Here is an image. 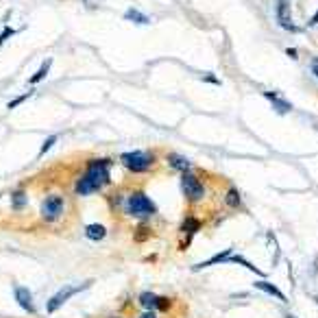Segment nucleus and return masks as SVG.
<instances>
[{"label": "nucleus", "mask_w": 318, "mask_h": 318, "mask_svg": "<svg viewBox=\"0 0 318 318\" xmlns=\"http://www.w3.org/2000/svg\"><path fill=\"white\" fill-rule=\"evenodd\" d=\"M109 168H111L109 159L92 161V164L87 166L85 175L76 181V194L89 196V194H94V192H98L107 181H109Z\"/></svg>", "instance_id": "obj_1"}, {"label": "nucleus", "mask_w": 318, "mask_h": 318, "mask_svg": "<svg viewBox=\"0 0 318 318\" xmlns=\"http://www.w3.org/2000/svg\"><path fill=\"white\" fill-rule=\"evenodd\" d=\"M127 209L131 216H137V218H146V216H153L157 212V207H155V203L148 199L144 192H135V194L129 196L127 201Z\"/></svg>", "instance_id": "obj_2"}, {"label": "nucleus", "mask_w": 318, "mask_h": 318, "mask_svg": "<svg viewBox=\"0 0 318 318\" xmlns=\"http://www.w3.org/2000/svg\"><path fill=\"white\" fill-rule=\"evenodd\" d=\"M89 286H92V281H83V284H79V286H63L61 290L55 292V295L50 297V301H48V305H46V310L52 314V312H57L65 301H68V299H72L74 295H79L81 290H85V288H89Z\"/></svg>", "instance_id": "obj_3"}, {"label": "nucleus", "mask_w": 318, "mask_h": 318, "mask_svg": "<svg viewBox=\"0 0 318 318\" xmlns=\"http://www.w3.org/2000/svg\"><path fill=\"white\" fill-rule=\"evenodd\" d=\"M155 157L146 151H133V153H124L122 155V164L129 168L131 172H146L153 166Z\"/></svg>", "instance_id": "obj_4"}, {"label": "nucleus", "mask_w": 318, "mask_h": 318, "mask_svg": "<svg viewBox=\"0 0 318 318\" xmlns=\"http://www.w3.org/2000/svg\"><path fill=\"white\" fill-rule=\"evenodd\" d=\"M181 190H183L185 199L192 203H199L205 196V188H203L201 179L196 175H192V172H183L181 175Z\"/></svg>", "instance_id": "obj_5"}, {"label": "nucleus", "mask_w": 318, "mask_h": 318, "mask_svg": "<svg viewBox=\"0 0 318 318\" xmlns=\"http://www.w3.org/2000/svg\"><path fill=\"white\" fill-rule=\"evenodd\" d=\"M63 209H65V203L61 196L50 194L44 199V203H41V218H44L46 223H57L63 216Z\"/></svg>", "instance_id": "obj_6"}, {"label": "nucleus", "mask_w": 318, "mask_h": 318, "mask_svg": "<svg viewBox=\"0 0 318 318\" xmlns=\"http://www.w3.org/2000/svg\"><path fill=\"white\" fill-rule=\"evenodd\" d=\"M277 22L286 31H290V33L297 31L295 22H292V15H290V2L288 0H277Z\"/></svg>", "instance_id": "obj_7"}, {"label": "nucleus", "mask_w": 318, "mask_h": 318, "mask_svg": "<svg viewBox=\"0 0 318 318\" xmlns=\"http://www.w3.org/2000/svg\"><path fill=\"white\" fill-rule=\"evenodd\" d=\"M15 301L17 305L24 310V312H28V314H35V303H33V295H31V290L28 288H24V286H15Z\"/></svg>", "instance_id": "obj_8"}, {"label": "nucleus", "mask_w": 318, "mask_h": 318, "mask_svg": "<svg viewBox=\"0 0 318 318\" xmlns=\"http://www.w3.org/2000/svg\"><path fill=\"white\" fill-rule=\"evenodd\" d=\"M233 255V249H225V251H220V253H216L214 257H209V260L205 262H201V264H194V271H203V268H209V266H216V264H220V262H229V257Z\"/></svg>", "instance_id": "obj_9"}, {"label": "nucleus", "mask_w": 318, "mask_h": 318, "mask_svg": "<svg viewBox=\"0 0 318 318\" xmlns=\"http://www.w3.org/2000/svg\"><path fill=\"white\" fill-rule=\"evenodd\" d=\"M168 164L175 168V170H181V172H190V170H192V161L185 159L183 155H177V153H170V155H168Z\"/></svg>", "instance_id": "obj_10"}, {"label": "nucleus", "mask_w": 318, "mask_h": 318, "mask_svg": "<svg viewBox=\"0 0 318 318\" xmlns=\"http://www.w3.org/2000/svg\"><path fill=\"white\" fill-rule=\"evenodd\" d=\"M85 236L89 240H94V242H98V240H103L107 236V227L100 225V223H94V225H87L85 227Z\"/></svg>", "instance_id": "obj_11"}, {"label": "nucleus", "mask_w": 318, "mask_h": 318, "mask_svg": "<svg viewBox=\"0 0 318 318\" xmlns=\"http://www.w3.org/2000/svg\"><path fill=\"white\" fill-rule=\"evenodd\" d=\"M253 286L257 288V290H264V292H268V295L277 297V299H279V301H284V303L288 301V299H286V295H284V292H281V290H279V288H275L273 284H268V281H264V279H262V281H255V284H253Z\"/></svg>", "instance_id": "obj_12"}, {"label": "nucleus", "mask_w": 318, "mask_h": 318, "mask_svg": "<svg viewBox=\"0 0 318 318\" xmlns=\"http://www.w3.org/2000/svg\"><path fill=\"white\" fill-rule=\"evenodd\" d=\"M199 229H201V220H199V218H192V216H190V218H185V220H183L181 231H183V233H188V240H185V247H188L190 238L194 236V233L199 231Z\"/></svg>", "instance_id": "obj_13"}, {"label": "nucleus", "mask_w": 318, "mask_h": 318, "mask_svg": "<svg viewBox=\"0 0 318 318\" xmlns=\"http://www.w3.org/2000/svg\"><path fill=\"white\" fill-rule=\"evenodd\" d=\"M229 262H233V264H240V266L249 268V271H251V273H255L257 277H266V273H264V271H260V268H257L255 264H251L249 260H244L242 255H231V257H229Z\"/></svg>", "instance_id": "obj_14"}, {"label": "nucleus", "mask_w": 318, "mask_h": 318, "mask_svg": "<svg viewBox=\"0 0 318 318\" xmlns=\"http://www.w3.org/2000/svg\"><path fill=\"white\" fill-rule=\"evenodd\" d=\"M157 299H159V297L155 295V292H142L137 301H140L142 308H146L148 312H151V310H157Z\"/></svg>", "instance_id": "obj_15"}, {"label": "nucleus", "mask_w": 318, "mask_h": 318, "mask_svg": "<svg viewBox=\"0 0 318 318\" xmlns=\"http://www.w3.org/2000/svg\"><path fill=\"white\" fill-rule=\"evenodd\" d=\"M264 96H266V98H268V100H271V103L275 105V109H277L279 113H288V111H290V105H288L286 100H279L275 94H271V92H268V94H264Z\"/></svg>", "instance_id": "obj_16"}, {"label": "nucleus", "mask_w": 318, "mask_h": 318, "mask_svg": "<svg viewBox=\"0 0 318 318\" xmlns=\"http://www.w3.org/2000/svg\"><path fill=\"white\" fill-rule=\"evenodd\" d=\"M50 63H52L50 59H46V61L41 63V68L31 76V85H35V83H39V81H44V76L48 74V70H50Z\"/></svg>", "instance_id": "obj_17"}, {"label": "nucleus", "mask_w": 318, "mask_h": 318, "mask_svg": "<svg viewBox=\"0 0 318 318\" xmlns=\"http://www.w3.org/2000/svg\"><path fill=\"white\" fill-rule=\"evenodd\" d=\"M225 201H227V205L233 207V209H238L240 205H242V201H240V192L236 188H229V192H227V196H225Z\"/></svg>", "instance_id": "obj_18"}, {"label": "nucleus", "mask_w": 318, "mask_h": 318, "mask_svg": "<svg viewBox=\"0 0 318 318\" xmlns=\"http://www.w3.org/2000/svg\"><path fill=\"white\" fill-rule=\"evenodd\" d=\"M26 207V194L20 190V192H13V209H24Z\"/></svg>", "instance_id": "obj_19"}, {"label": "nucleus", "mask_w": 318, "mask_h": 318, "mask_svg": "<svg viewBox=\"0 0 318 318\" xmlns=\"http://www.w3.org/2000/svg\"><path fill=\"white\" fill-rule=\"evenodd\" d=\"M55 144H57V135H50V137H48V140L44 142V146H41V151H39V155H46L48 151H50V148L52 146H55Z\"/></svg>", "instance_id": "obj_20"}, {"label": "nucleus", "mask_w": 318, "mask_h": 318, "mask_svg": "<svg viewBox=\"0 0 318 318\" xmlns=\"http://www.w3.org/2000/svg\"><path fill=\"white\" fill-rule=\"evenodd\" d=\"M168 308H170V299H168V297H159V299H157V310L166 312Z\"/></svg>", "instance_id": "obj_21"}, {"label": "nucleus", "mask_w": 318, "mask_h": 318, "mask_svg": "<svg viewBox=\"0 0 318 318\" xmlns=\"http://www.w3.org/2000/svg\"><path fill=\"white\" fill-rule=\"evenodd\" d=\"M26 98H28V94H24V96H20V98L11 100V103H9V109H15V107L20 105V103H24V100H26Z\"/></svg>", "instance_id": "obj_22"}, {"label": "nucleus", "mask_w": 318, "mask_h": 318, "mask_svg": "<svg viewBox=\"0 0 318 318\" xmlns=\"http://www.w3.org/2000/svg\"><path fill=\"white\" fill-rule=\"evenodd\" d=\"M9 35H13V31H11V28H7V31H4L2 35H0V44H2V41H4V39H7V37H9Z\"/></svg>", "instance_id": "obj_23"}, {"label": "nucleus", "mask_w": 318, "mask_h": 318, "mask_svg": "<svg viewBox=\"0 0 318 318\" xmlns=\"http://www.w3.org/2000/svg\"><path fill=\"white\" fill-rule=\"evenodd\" d=\"M312 72L318 76V59H312Z\"/></svg>", "instance_id": "obj_24"}, {"label": "nucleus", "mask_w": 318, "mask_h": 318, "mask_svg": "<svg viewBox=\"0 0 318 318\" xmlns=\"http://www.w3.org/2000/svg\"><path fill=\"white\" fill-rule=\"evenodd\" d=\"M140 318H157V314H155V312H144Z\"/></svg>", "instance_id": "obj_25"}, {"label": "nucleus", "mask_w": 318, "mask_h": 318, "mask_svg": "<svg viewBox=\"0 0 318 318\" xmlns=\"http://www.w3.org/2000/svg\"><path fill=\"white\" fill-rule=\"evenodd\" d=\"M286 318H297V316H292V314H286Z\"/></svg>", "instance_id": "obj_26"}]
</instances>
